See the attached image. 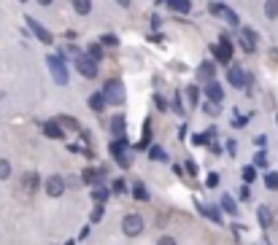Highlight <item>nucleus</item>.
Returning a JSON list of instances; mask_svg holds the SVG:
<instances>
[{"label":"nucleus","mask_w":278,"mask_h":245,"mask_svg":"<svg viewBox=\"0 0 278 245\" xmlns=\"http://www.w3.org/2000/svg\"><path fill=\"white\" fill-rule=\"evenodd\" d=\"M241 200H251V191H249V183L241 186Z\"/></svg>","instance_id":"nucleus-44"},{"label":"nucleus","mask_w":278,"mask_h":245,"mask_svg":"<svg viewBox=\"0 0 278 245\" xmlns=\"http://www.w3.org/2000/svg\"><path fill=\"white\" fill-rule=\"evenodd\" d=\"M214 73H216V65L205 59V62L200 65V70H197V76H200V78H208V81H211V78H214Z\"/></svg>","instance_id":"nucleus-22"},{"label":"nucleus","mask_w":278,"mask_h":245,"mask_svg":"<svg viewBox=\"0 0 278 245\" xmlns=\"http://www.w3.org/2000/svg\"><path fill=\"white\" fill-rule=\"evenodd\" d=\"M184 167H187V173H189V175H197V164L192 162V159H187V164H184Z\"/></svg>","instance_id":"nucleus-43"},{"label":"nucleus","mask_w":278,"mask_h":245,"mask_svg":"<svg viewBox=\"0 0 278 245\" xmlns=\"http://www.w3.org/2000/svg\"><path fill=\"white\" fill-rule=\"evenodd\" d=\"M65 186H68V181H65L62 175H49V181H46V194L49 197H62Z\"/></svg>","instance_id":"nucleus-9"},{"label":"nucleus","mask_w":278,"mask_h":245,"mask_svg":"<svg viewBox=\"0 0 278 245\" xmlns=\"http://www.w3.org/2000/svg\"><path fill=\"white\" fill-rule=\"evenodd\" d=\"M103 216H105L103 205H97V208L92 210V218H89V221H92V224H100V221H103Z\"/></svg>","instance_id":"nucleus-40"},{"label":"nucleus","mask_w":278,"mask_h":245,"mask_svg":"<svg viewBox=\"0 0 278 245\" xmlns=\"http://www.w3.org/2000/svg\"><path fill=\"white\" fill-rule=\"evenodd\" d=\"M208 11H211L214 16H227L230 5H224V3H208Z\"/></svg>","instance_id":"nucleus-31"},{"label":"nucleus","mask_w":278,"mask_h":245,"mask_svg":"<svg viewBox=\"0 0 278 245\" xmlns=\"http://www.w3.org/2000/svg\"><path fill=\"white\" fill-rule=\"evenodd\" d=\"M46 62H49V68H51V78H54L59 87H68V65H65V59L49 54Z\"/></svg>","instance_id":"nucleus-2"},{"label":"nucleus","mask_w":278,"mask_h":245,"mask_svg":"<svg viewBox=\"0 0 278 245\" xmlns=\"http://www.w3.org/2000/svg\"><path fill=\"white\" fill-rule=\"evenodd\" d=\"M203 111H205V114H211V116H219V114H222L219 105H216V103H208V100L203 103Z\"/></svg>","instance_id":"nucleus-39"},{"label":"nucleus","mask_w":278,"mask_h":245,"mask_svg":"<svg viewBox=\"0 0 278 245\" xmlns=\"http://www.w3.org/2000/svg\"><path fill=\"white\" fill-rule=\"evenodd\" d=\"M8 178H11V162L0 159V181H8Z\"/></svg>","instance_id":"nucleus-33"},{"label":"nucleus","mask_w":278,"mask_h":245,"mask_svg":"<svg viewBox=\"0 0 278 245\" xmlns=\"http://www.w3.org/2000/svg\"><path fill=\"white\" fill-rule=\"evenodd\" d=\"M43 135L46 137H51V140H62L65 137V132H62V127L51 119V122H43Z\"/></svg>","instance_id":"nucleus-12"},{"label":"nucleus","mask_w":278,"mask_h":245,"mask_svg":"<svg viewBox=\"0 0 278 245\" xmlns=\"http://www.w3.org/2000/svg\"><path fill=\"white\" fill-rule=\"evenodd\" d=\"M173 114H178V116L187 114V111H184V103H181V92H176V97H173Z\"/></svg>","instance_id":"nucleus-36"},{"label":"nucleus","mask_w":278,"mask_h":245,"mask_svg":"<svg viewBox=\"0 0 278 245\" xmlns=\"http://www.w3.org/2000/svg\"><path fill=\"white\" fill-rule=\"evenodd\" d=\"M149 129H151V122H146V124H143V137H141V143L135 145L138 151H143V148H146V145L151 143V132H149Z\"/></svg>","instance_id":"nucleus-29"},{"label":"nucleus","mask_w":278,"mask_h":245,"mask_svg":"<svg viewBox=\"0 0 278 245\" xmlns=\"http://www.w3.org/2000/svg\"><path fill=\"white\" fill-rule=\"evenodd\" d=\"M205 95H208V103H216V105H219V103L224 100V89H222V84L211 78L208 87H205Z\"/></svg>","instance_id":"nucleus-11"},{"label":"nucleus","mask_w":278,"mask_h":245,"mask_svg":"<svg viewBox=\"0 0 278 245\" xmlns=\"http://www.w3.org/2000/svg\"><path fill=\"white\" fill-rule=\"evenodd\" d=\"M257 43H260V35H257L251 27H241V46H243V49H246V51H254Z\"/></svg>","instance_id":"nucleus-10"},{"label":"nucleus","mask_w":278,"mask_h":245,"mask_svg":"<svg viewBox=\"0 0 278 245\" xmlns=\"http://www.w3.org/2000/svg\"><path fill=\"white\" fill-rule=\"evenodd\" d=\"M76 70L81 73L84 78H97V62H95V59H89L87 54L76 57Z\"/></svg>","instance_id":"nucleus-8"},{"label":"nucleus","mask_w":278,"mask_h":245,"mask_svg":"<svg viewBox=\"0 0 278 245\" xmlns=\"http://www.w3.org/2000/svg\"><path fill=\"white\" fill-rule=\"evenodd\" d=\"M227 151H230V156H233L235 151H238V143L235 140H227Z\"/></svg>","instance_id":"nucleus-46"},{"label":"nucleus","mask_w":278,"mask_h":245,"mask_svg":"<svg viewBox=\"0 0 278 245\" xmlns=\"http://www.w3.org/2000/svg\"><path fill=\"white\" fill-rule=\"evenodd\" d=\"M187 100L192 105H197V103H200V89H197V87H187Z\"/></svg>","instance_id":"nucleus-35"},{"label":"nucleus","mask_w":278,"mask_h":245,"mask_svg":"<svg viewBox=\"0 0 278 245\" xmlns=\"http://www.w3.org/2000/svg\"><path fill=\"white\" fill-rule=\"evenodd\" d=\"M268 164V151H257L254 154V167H265Z\"/></svg>","instance_id":"nucleus-37"},{"label":"nucleus","mask_w":278,"mask_h":245,"mask_svg":"<svg viewBox=\"0 0 278 245\" xmlns=\"http://www.w3.org/2000/svg\"><path fill=\"white\" fill-rule=\"evenodd\" d=\"M103 97H105V103H108V105H122L124 103V87H122V81H116V78L105 81Z\"/></svg>","instance_id":"nucleus-3"},{"label":"nucleus","mask_w":278,"mask_h":245,"mask_svg":"<svg viewBox=\"0 0 278 245\" xmlns=\"http://www.w3.org/2000/svg\"><path fill=\"white\" fill-rule=\"evenodd\" d=\"M108 197H111V191L105 189V186H100V183H97V186L92 189V200H95L97 205H103L105 200H108Z\"/></svg>","instance_id":"nucleus-20"},{"label":"nucleus","mask_w":278,"mask_h":245,"mask_svg":"<svg viewBox=\"0 0 278 245\" xmlns=\"http://www.w3.org/2000/svg\"><path fill=\"white\" fill-rule=\"evenodd\" d=\"M38 3H41V5H51L54 0H38Z\"/></svg>","instance_id":"nucleus-48"},{"label":"nucleus","mask_w":278,"mask_h":245,"mask_svg":"<svg viewBox=\"0 0 278 245\" xmlns=\"http://www.w3.org/2000/svg\"><path fill=\"white\" fill-rule=\"evenodd\" d=\"M100 173H105V167H100V170L87 167V170L81 173V181H84V183H92V186H97V183H100Z\"/></svg>","instance_id":"nucleus-15"},{"label":"nucleus","mask_w":278,"mask_h":245,"mask_svg":"<svg viewBox=\"0 0 278 245\" xmlns=\"http://www.w3.org/2000/svg\"><path fill=\"white\" fill-rule=\"evenodd\" d=\"M116 3L122 5V8H130V5H132V0H116Z\"/></svg>","instance_id":"nucleus-47"},{"label":"nucleus","mask_w":278,"mask_h":245,"mask_svg":"<svg viewBox=\"0 0 278 245\" xmlns=\"http://www.w3.org/2000/svg\"><path fill=\"white\" fill-rule=\"evenodd\" d=\"M265 186H268L270 191H276V189H278V173H276V170H270V173L265 175Z\"/></svg>","instance_id":"nucleus-32"},{"label":"nucleus","mask_w":278,"mask_h":245,"mask_svg":"<svg viewBox=\"0 0 278 245\" xmlns=\"http://www.w3.org/2000/svg\"><path fill=\"white\" fill-rule=\"evenodd\" d=\"M105 105H108V103H105L103 92H95V95H92V97H89V108H92V111H95V114H100V111L105 108Z\"/></svg>","instance_id":"nucleus-18"},{"label":"nucleus","mask_w":278,"mask_h":245,"mask_svg":"<svg viewBox=\"0 0 278 245\" xmlns=\"http://www.w3.org/2000/svg\"><path fill=\"white\" fill-rule=\"evenodd\" d=\"M200 210H203V213L208 216L214 224H222V221H224V218H222V213H219V208H214V205H208V208H203V205H200Z\"/></svg>","instance_id":"nucleus-25"},{"label":"nucleus","mask_w":278,"mask_h":245,"mask_svg":"<svg viewBox=\"0 0 278 245\" xmlns=\"http://www.w3.org/2000/svg\"><path fill=\"white\" fill-rule=\"evenodd\" d=\"M100 46H119V38L114 35V32H105V35H100V41H97Z\"/></svg>","instance_id":"nucleus-34"},{"label":"nucleus","mask_w":278,"mask_h":245,"mask_svg":"<svg viewBox=\"0 0 278 245\" xmlns=\"http://www.w3.org/2000/svg\"><path fill=\"white\" fill-rule=\"evenodd\" d=\"M87 57L95 59V62H100V59H103V46L100 43H89L87 46Z\"/></svg>","instance_id":"nucleus-26"},{"label":"nucleus","mask_w":278,"mask_h":245,"mask_svg":"<svg viewBox=\"0 0 278 245\" xmlns=\"http://www.w3.org/2000/svg\"><path fill=\"white\" fill-rule=\"evenodd\" d=\"M132 197H135L138 202H146L149 200V189L143 186L141 181H135V183H132Z\"/></svg>","instance_id":"nucleus-19"},{"label":"nucleus","mask_w":278,"mask_h":245,"mask_svg":"<svg viewBox=\"0 0 278 245\" xmlns=\"http://www.w3.org/2000/svg\"><path fill=\"white\" fill-rule=\"evenodd\" d=\"M111 132H114V137H124V132H127V122H124L122 114H116L111 119Z\"/></svg>","instance_id":"nucleus-13"},{"label":"nucleus","mask_w":278,"mask_h":245,"mask_svg":"<svg viewBox=\"0 0 278 245\" xmlns=\"http://www.w3.org/2000/svg\"><path fill=\"white\" fill-rule=\"evenodd\" d=\"M222 208L227 210V213L233 216V218H238V205H235V200H233L230 194H224V197H222Z\"/></svg>","instance_id":"nucleus-23"},{"label":"nucleus","mask_w":278,"mask_h":245,"mask_svg":"<svg viewBox=\"0 0 278 245\" xmlns=\"http://www.w3.org/2000/svg\"><path fill=\"white\" fill-rule=\"evenodd\" d=\"M111 156H114V162L119 164V167H124V170L130 167L132 156H130V151H127V137H116V140L111 143Z\"/></svg>","instance_id":"nucleus-1"},{"label":"nucleus","mask_w":278,"mask_h":245,"mask_svg":"<svg viewBox=\"0 0 278 245\" xmlns=\"http://www.w3.org/2000/svg\"><path fill=\"white\" fill-rule=\"evenodd\" d=\"M205 186H208V189H216V186H219V175H216V173H208V178H205Z\"/></svg>","instance_id":"nucleus-41"},{"label":"nucleus","mask_w":278,"mask_h":245,"mask_svg":"<svg viewBox=\"0 0 278 245\" xmlns=\"http://www.w3.org/2000/svg\"><path fill=\"white\" fill-rule=\"evenodd\" d=\"M157 245H176V240L170 235H165V237H160V243H157Z\"/></svg>","instance_id":"nucleus-45"},{"label":"nucleus","mask_w":278,"mask_h":245,"mask_svg":"<svg viewBox=\"0 0 278 245\" xmlns=\"http://www.w3.org/2000/svg\"><path fill=\"white\" fill-rule=\"evenodd\" d=\"M111 191H114V194H124V191H127V183H124V178H116L114 186H111Z\"/></svg>","instance_id":"nucleus-38"},{"label":"nucleus","mask_w":278,"mask_h":245,"mask_svg":"<svg viewBox=\"0 0 278 245\" xmlns=\"http://www.w3.org/2000/svg\"><path fill=\"white\" fill-rule=\"evenodd\" d=\"M211 51H214V57L219 59L222 65H230V59H233V41H230V38L222 32L219 43H216V46H211Z\"/></svg>","instance_id":"nucleus-5"},{"label":"nucleus","mask_w":278,"mask_h":245,"mask_svg":"<svg viewBox=\"0 0 278 245\" xmlns=\"http://www.w3.org/2000/svg\"><path fill=\"white\" fill-rule=\"evenodd\" d=\"M149 156L154 159V162H168V151H165L162 145H151V148H149Z\"/></svg>","instance_id":"nucleus-24"},{"label":"nucleus","mask_w":278,"mask_h":245,"mask_svg":"<svg viewBox=\"0 0 278 245\" xmlns=\"http://www.w3.org/2000/svg\"><path fill=\"white\" fill-rule=\"evenodd\" d=\"M160 3H168V8L178 11V14H189L192 11V0H160Z\"/></svg>","instance_id":"nucleus-14"},{"label":"nucleus","mask_w":278,"mask_h":245,"mask_svg":"<svg viewBox=\"0 0 278 245\" xmlns=\"http://www.w3.org/2000/svg\"><path fill=\"white\" fill-rule=\"evenodd\" d=\"M265 16L268 19L278 16V0H265Z\"/></svg>","instance_id":"nucleus-30"},{"label":"nucleus","mask_w":278,"mask_h":245,"mask_svg":"<svg viewBox=\"0 0 278 245\" xmlns=\"http://www.w3.org/2000/svg\"><path fill=\"white\" fill-rule=\"evenodd\" d=\"M54 122L59 124V127H68V129H78V119H73V116H57Z\"/></svg>","instance_id":"nucleus-27"},{"label":"nucleus","mask_w":278,"mask_h":245,"mask_svg":"<svg viewBox=\"0 0 278 245\" xmlns=\"http://www.w3.org/2000/svg\"><path fill=\"white\" fill-rule=\"evenodd\" d=\"M257 218H260V227L268 229L270 224H273V213H270L268 205H260V210H257Z\"/></svg>","instance_id":"nucleus-17"},{"label":"nucleus","mask_w":278,"mask_h":245,"mask_svg":"<svg viewBox=\"0 0 278 245\" xmlns=\"http://www.w3.org/2000/svg\"><path fill=\"white\" fill-rule=\"evenodd\" d=\"M227 81H230V87L243 89L246 84H251V76H246V70L241 65H233V68H227Z\"/></svg>","instance_id":"nucleus-7"},{"label":"nucleus","mask_w":278,"mask_h":245,"mask_svg":"<svg viewBox=\"0 0 278 245\" xmlns=\"http://www.w3.org/2000/svg\"><path fill=\"white\" fill-rule=\"evenodd\" d=\"M143 229H146V224H143V216L130 213V216H124V218H122V232H124L127 237H138V235H143Z\"/></svg>","instance_id":"nucleus-4"},{"label":"nucleus","mask_w":278,"mask_h":245,"mask_svg":"<svg viewBox=\"0 0 278 245\" xmlns=\"http://www.w3.org/2000/svg\"><path fill=\"white\" fill-rule=\"evenodd\" d=\"M241 175H243V183H254L257 181V167L254 164H246V167L241 170Z\"/></svg>","instance_id":"nucleus-28"},{"label":"nucleus","mask_w":278,"mask_h":245,"mask_svg":"<svg viewBox=\"0 0 278 245\" xmlns=\"http://www.w3.org/2000/svg\"><path fill=\"white\" fill-rule=\"evenodd\" d=\"M73 11L78 16H87L92 11V0H73Z\"/></svg>","instance_id":"nucleus-21"},{"label":"nucleus","mask_w":278,"mask_h":245,"mask_svg":"<svg viewBox=\"0 0 278 245\" xmlns=\"http://www.w3.org/2000/svg\"><path fill=\"white\" fill-rule=\"evenodd\" d=\"M22 186H24V191H38V186H41V178H38V173H27L22 178Z\"/></svg>","instance_id":"nucleus-16"},{"label":"nucleus","mask_w":278,"mask_h":245,"mask_svg":"<svg viewBox=\"0 0 278 245\" xmlns=\"http://www.w3.org/2000/svg\"><path fill=\"white\" fill-rule=\"evenodd\" d=\"M154 103H157V108H160V111H168V100H165L162 95H157V97H154Z\"/></svg>","instance_id":"nucleus-42"},{"label":"nucleus","mask_w":278,"mask_h":245,"mask_svg":"<svg viewBox=\"0 0 278 245\" xmlns=\"http://www.w3.org/2000/svg\"><path fill=\"white\" fill-rule=\"evenodd\" d=\"M19 3H27V0H19Z\"/></svg>","instance_id":"nucleus-49"},{"label":"nucleus","mask_w":278,"mask_h":245,"mask_svg":"<svg viewBox=\"0 0 278 245\" xmlns=\"http://www.w3.org/2000/svg\"><path fill=\"white\" fill-rule=\"evenodd\" d=\"M24 22H27L30 32H32V35H35V38H38V41H41V43H46V46H51V43H54V35H51V32L46 30L43 24L38 22V19H32V16H24Z\"/></svg>","instance_id":"nucleus-6"}]
</instances>
